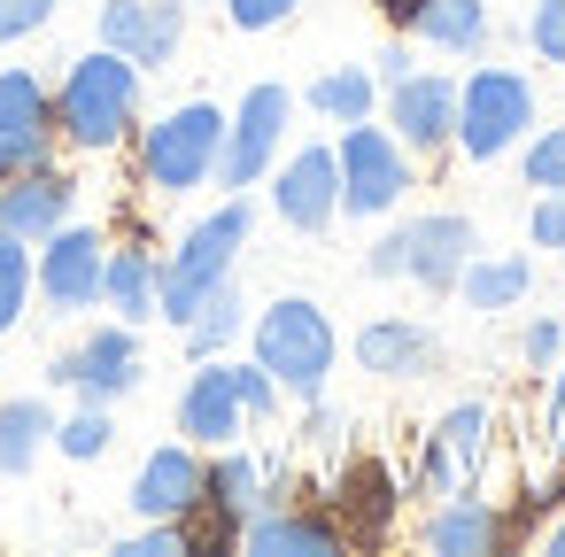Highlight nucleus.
Masks as SVG:
<instances>
[{"label": "nucleus", "mask_w": 565, "mask_h": 557, "mask_svg": "<svg viewBox=\"0 0 565 557\" xmlns=\"http://www.w3.org/2000/svg\"><path fill=\"white\" fill-rule=\"evenodd\" d=\"M186 40V0H109L102 9V47H117L140 71H163Z\"/></svg>", "instance_id": "9d476101"}, {"label": "nucleus", "mask_w": 565, "mask_h": 557, "mask_svg": "<svg viewBox=\"0 0 565 557\" xmlns=\"http://www.w3.org/2000/svg\"><path fill=\"white\" fill-rule=\"evenodd\" d=\"M380 78H387V86H395V78H411V55H403V47H387V55H380Z\"/></svg>", "instance_id": "58836bf2"}, {"label": "nucleus", "mask_w": 565, "mask_h": 557, "mask_svg": "<svg viewBox=\"0 0 565 557\" xmlns=\"http://www.w3.org/2000/svg\"><path fill=\"white\" fill-rule=\"evenodd\" d=\"M241 240H248V202H225L217 217H202L186 240H179V256L156 271V318H171V325H186L225 279H233V256H241Z\"/></svg>", "instance_id": "f03ea898"}, {"label": "nucleus", "mask_w": 565, "mask_h": 557, "mask_svg": "<svg viewBox=\"0 0 565 557\" xmlns=\"http://www.w3.org/2000/svg\"><path fill=\"white\" fill-rule=\"evenodd\" d=\"M387 125H395L403 148H449V132H457V86L434 78V71L395 78L387 86Z\"/></svg>", "instance_id": "2eb2a0df"}, {"label": "nucleus", "mask_w": 565, "mask_h": 557, "mask_svg": "<svg viewBox=\"0 0 565 557\" xmlns=\"http://www.w3.org/2000/svg\"><path fill=\"white\" fill-rule=\"evenodd\" d=\"M434 356H441V341H434L426 325H411V318H372V325L356 333V364L380 372V379H426Z\"/></svg>", "instance_id": "6ab92c4d"}, {"label": "nucleus", "mask_w": 565, "mask_h": 557, "mask_svg": "<svg viewBox=\"0 0 565 557\" xmlns=\"http://www.w3.org/2000/svg\"><path fill=\"white\" fill-rule=\"evenodd\" d=\"M526 233H534V248H565V194H542L534 217H526Z\"/></svg>", "instance_id": "c9c22d12"}, {"label": "nucleus", "mask_w": 565, "mask_h": 557, "mask_svg": "<svg viewBox=\"0 0 565 557\" xmlns=\"http://www.w3.org/2000/svg\"><path fill=\"white\" fill-rule=\"evenodd\" d=\"M202 457L194 449H156L148 464H140V480H132V511L140 518H186L194 503H202Z\"/></svg>", "instance_id": "aec40b11"}, {"label": "nucleus", "mask_w": 565, "mask_h": 557, "mask_svg": "<svg viewBox=\"0 0 565 557\" xmlns=\"http://www.w3.org/2000/svg\"><path fill=\"white\" fill-rule=\"evenodd\" d=\"M472 264V217L457 210H434V217H411L395 225L380 248H372V279H418V287H457V271Z\"/></svg>", "instance_id": "423d86ee"}, {"label": "nucleus", "mask_w": 565, "mask_h": 557, "mask_svg": "<svg viewBox=\"0 0 565 557\" xmlns=\"http://www.w3.org/2000/svg\"><path fill=\"white\" fill-rule=\"evenodd\" d=\"M9 171H17V163H9V140H0V179H9Z\"/></svg>", "instance_id": "a19ab883"}, {"label": "nucleus", "mask_w": 565, "mask_h": 557, "mask_svg": "<svg viewBox=\"0 0 565 557\" xmlns=\"http://www.w3.org/2000/svg\"><path fill=\"white\" fill-rule=\"evenodd\" d=\"M24 302H32V256H24V240L0 233V333L24 318Z\"/></svg>", "instance_id": "c85d7f7f"}, {"label": "nucleus", "mask_w": 565, "mask_h": 557, "mask_svg": "<svg viewBox=\"0 0 565 557\" xmlns=\"http://www.w3.org/2000/svg\"><path fill=\"white\" fill-rule=\"evenodd\" d=\"M480 457H488V410L480 403H457L434 433H426V457H418V495H457V488H472V472H480Z\"/></svg>", "instance_id": "ddd939ff"}, {"label": "nucleus", "mask_w": 565, "mask_h": 557, "mask_svg": "<svg viewBox=\"0 0 565 557\" xmlns=\"http://www.w3.org/2000/svg\"><path fill=\"white\" fill-rule=\"evenodd\" d=\"M271 210L295 225V233H326L341 217V163L333 148H295L271 179Z\"/></svg>", "instance_id": "f8f14e48"}, {"label": "nucleus", "mask_w": 565, "mask_h": 557, "mask_svg": "<svg viewBox=\"0 0 565 557\" xmlns=\"http://www.w3.org/2000/svg\"><path fill=\"white\" fill-rule=\"evenodd\" d=\"M287 117H295V94H287V86H248L241 117H225L217 179H225L233 194H241V186H256V179L271 171V156H279V132H287Z\"/></svg>", "instance_id": "6e6552de"}, {"label": "nucleus", "mask_w": 565, "mask_h": 557, "mask_svg": "<svg viewBox=\"0 0 565 557\" xmlns=\"http://www.w3.org/2000/svg\"><path fill=\"white\" fill-rule=\"evenodd\" d=\"M47 17H55V0H0V47L24 40V32H40Z\"/></svg>", "instance_id": "f704fd0d"}, {"label": "nucleus", "mask_w": 565, "mask_h": 557, "mask_svg": "<svg viewBox=\"0 0 565 557\" xmlns=\"http://www.w3.org/2000/svg\"><path fill=\"white\" fill-rule=\"evenodd\" d=\"M526 186H534V194H565V125H550V132L526 148Z\"/></svg>", "instance_id": "7c9ffc66"}, {"label": "nucleus", "mask_w": 565, "mask_h": 557, "mask_svg": "<svg viewBox=\"0 0 565 557\" xmlns=\"http://www.w3.org/2000/svg\"><path fill=\"white\" fill-rule=\"evenodd\" d=\"M256 364H264L287 395L318 403V387H326V372H333V318H326L310 294H279V302L256 318Z\"/></svg>", "instance_id": "7ed1b4c3"}, {"label": "nucleus", "mask_w": 565, "mask_h": 557, "mask_svg": "<svg viewBox=\"0 0 565 557\" xmlns=\"http://www.w3.org/2000/svg\"><path fill=\"white\" fill-rule=\"evenodd\" d=\"M47 379H55V387H78L86 403L132 395V387H140V341H132V325H102L94 341H78L71 356H55Z\"/></svg>", "instance_id": "9b49d317"}, {"label": "nucleus", "mask_w": 565, "mask_h": 557, "mask_svg": "<svg viewBox=\"0 0 565 557\" xmlns=\"http://www.w3.org/2000/svg\"><path fill=\"white\" fill-rule=\"evenodd\" d=\"M387 511H395V480H387V464L356 457V464L341 472V495H333V526H341V542H372V534L387 526Z\"/></svg>", "instance_id": "4be33fe9"}, {"label": "nucleus", "mask_w": 565, "mask_h": 557, "mask_svg": "<svg viewBox=\"0 0 565 557\" xmlns=\"http://www.w3.org/2000/svg\"><path fill=\"white\" fill-rule=\"evenodd\" d=\"M550 441H557V457H565V372H557V387H550Z\"/></svg>", "instance_id": "4c0bfd02"}, {"label": "nucleus", "mask_w": 565, "mask_h": 557, "mask_svg": "<svg viewBox=\"0 0 565 557\" xmlns=\"http://www.w3.org/2000/svg\"><path fill=\"white\" fill-rule=\"evenodd\" d=\"M233 379H241V410H248V418H271V410H279V379H271L264 364H233Z\"/></svg>", "instance_id": "473e14b6"}, {"label": "nucleus", "mask_w": 565, "mask_h": 557, "mask_svg": "<svg viewBox=\"0 0 565 557\" xmlns=\"http://www.w3.org/2000/svg\"><path fill=\"white\" fill-rule=\"evenodd\" d=\"M71 179L63 171H47V163H32V171H9L0 179V233L9 240H47L55 225H71Z\"/></svg>", "instance_id": "4468645a"}, {"label": "nucleus", "mask_w": 565, "mask_h": 557, "mask_svg": "<svg viewBox=\"0 0 565 557\" xmlns=\"http://www.w3.org/2000/svg\"><path fill=\"white\" fill-rule=\"evenodd\" d=\"M241 426H248V410H241V379H233V364L194 372L186 395H179V433H194L202 449H225V441H241Z\"/></svg>", "instance_id": "f3484780"}, {"label": "nucleus", "mask_w": 565, "mask_h": 557, "mask_svg": "<svg viewBox=\"0 0 565 557\" xmlns=\"http://www.w3.org/2000/svg\"><path fill=\"white\" fill-rule=\"evenodd\" d=\"M557 341H565V333H557L550 318H534V325H526V364H534V372H550V364H557Z\"/></svg>", "instance_id": "e433bc0d"}, {"label": "nucleus", "mask_w": 565, "mask_h": 557, "mask_svg": "<svg viewBox=\"0 0 565 557\" xmlns=\"http://www.w3.org/2000/svg\"><path fill=\"white\" fill-rule=\"evenodd\" d=\"M233 333H241V294H233V279H225V287L186 318V349H194V356H217Z\"/></svg>", "instance_id": "cd10ccee"}, {"label": "nucleus", "mask_w": 565, "mask_h": 557, "mask_svg": "<svg viewBox=\"0 0 565 557\" xmlns=\"http://www.w3.org/2000/svg\"><path fill=\"white\" fill-rule=\"evenodd\" d=\"M102 302H109L125 325L156 318V256H148V248H109V264H102Z\"/></svg>", "instance_id": "5701e85b"}, {"label": "nucleus", "mask_w": 565, "mask_h": 557, "mask_svg": "<svg viewBox=\"0 0 565 557\" xmlns=\"http://www.w3.org/2000/svg\"><path fill=\"white\" fill-rule=\"evenodd\" d=\"M333 163H341V210H349V217H380V210H395V202L411 194L403 140L380 132V125H349V140H341Z\"/></svg>", "instance_id": "0eeeda50"}, {"label": "nucleus", "mask_w": 565, "mask_h": 557, "mask_svg": "<svg viewBox=\"0 0 565 557\" xmlns=\"http://www.w3.org/2000/svg\"><path fill=\"white\" fill-rule=\"evenodd\" d=\"M526 47H534L542 63H557V71H565V0H534V17H526Z\"/></svg>", "instance_id": "2f4dec72"}, {"label": "nucleus", "mask_w": 565, "mask_h": 557, "mask_svg": "<svg viewBox=\"0 0 565 557\" xmlns=\"http://www.w3.org/2000/svg\"><path fill=\"white\" fill-rule=\"evenodd\" d=\"M241 542L256 557H326V549H341V526H333V511H279V503H264L241 526Z\"/></svg>", "instance_id": "412c9836"}, {"label": "nucleus", "mask_w": 565, "mask_h": 557, "mask_svg": "<svg viewBox=\"0 0 565 557\" xmlns=\"http://www.w3.org/2000/svg\"><path fill=\"white\" fill-rule=\"evenodd\" d=\"M503 534H511L503 511L472 488L441 495V511L426 518V549H441V557H488V549H503Z\"/></svg>", "instance_id": "a211bd4d"}, {"label": "nucleus", "mask_w": 565, "mask_h": 557, "mask_svg": "<svg viewBox=\"0 0 565 557\" xmlns=\"http://www.w3.org/2000/svg\"><path fill=\"white\" fill-rule=\"evenodd\" d=\"M102 264H109V240L94 225H55L32 279H40V294L55 310H94L102 302Z\"/></svg>", "instance_id": "1a4fd4ad"}, {"label": "nucleus", "mask_w": 565, "mask_h": 557, "mask_svg": "<svg viewBox=\"0 0 565 557\" xmlns=\"http://www.w3.org/2000/svg\"><path fill=\"white\" fill-rule=\"evenodd\" d=\"M526 125H534V86L519 78V71H472L465 86H457V148L472 156V163H495L511 140H526Z\"/></svg>", "instance_id": "39448f33"}, {"label": "nucleus", "mask_w": 565, "mask_h": 557, "mask_svg": "<svg viewBox=\"0 0 565 557\" xmlns=\"http://www.w3.org/2000/svg\"><path fill=\"white\" fill-rule=\"evenodd\" d=\"M0 140H9V163L32 171L55 148V101L32 71H0Z\"/></svg>", "instance_id": "dca6fc26"}, {"label": "nucleus", "mask_w": 565, "mask_h": 557, "mask_svg": "<svg viewBox=\"0 0 565 557\" xmlns=\"http://www.w3.org/2000/svg\"><path fill=\"white\" fill-rule=\"evenodd\" d=\"M55 449H63V457H78V464H86V457H102V449H109V410H102V403H86L78 418H63V426H55Z\"/></svg>", "instance_id": "c756f323"}, {"label": "nucleus", "mask_w": 565, "mask_h": 557, "mask_svg": "<svg viewBox=\"0 0 565 557\" xmlns=\"http://www.w3.org/2000/svg\"><path fill=\"white\" fill-rule=\"evenodd\" d=\"M457 287H465L472 310H511V302H526L534 271H526V256H488V264H465Z\"/></svg>", "instance_id": "a878e982"}, {"label": "nucleus", "mask_w": 565, "mask_h": 557, "mask_svg": "<svg viewBox=\"0 0 565 557\" xmlns=\"http://www.w3.org/2000/svg\"><path fill=\"white\" fill-rule=\"evenodd\" d=\"M302 9V0H225V17L241 24V32H271V24H287Z\"/></svg>", "instance_id": "72a5a7b5"}, {"label": "nucleus", "mask_w": 565, "mask_h": 557, "mask_svg": "<svg viewBox=\"0 0 565 557\" xmlns=\"http://www.w3.org/2000/svg\"><path fill=\"white\" fill-rule=\"evenodd\" d=\"M403 32H418V40L449 47V55H472V47L488 40V9H480V0H426Z\"/></svg>", "instance_id": "393cba45"}, {"label": "nucleus", "mask_w": 565, "mask_h": 557, "mask_svg": "<svg viewBox=\"0 0 565 557\" xmlns=\"http://www.w3.org/2000/svg\"><path fill=\"white\" fill-rule=\"evenodd\" d=\"M55 441V410L40 395H17L0 403V472H32V457Z\"/></svg>", "instance_id": "b1692460"}, {"label": "nucleus", "mask_w": 565, "mask_h": 557, "mask_svg": "<svg viewBox=\"0 0 565 557\" xmlns=\"http://www.w3.org/2000/svg\"><path fill=\"white\" fill-rule=\"evenodd\" d=\"M542 549H550V557H565V518H557V526L542 534Z\"/></svg>", "instance_id": "ea45409f"}, {"label": "nucleus", "mask_w": 565, "mask_h": 557, "mask_svg": "<svg viewBox=\"0 0 565 557\" xmlns=\"http://www.w3.org/2000/svg\"><path fill=\"white\" fill-rule=\"evenodd\" d=\"M132 109H140V63H125L117 47H94L71 63L63 94H55V132L86 156L117 148L132 132Z\"/></svg>", "instance_id": "f257e3e1"}, {"label": "nucleus", "mask_w": 565, "mask_h": 557, "mask_svg": "<svg viewBox=\"0 0 565 557\" xmlns=\"http://www.w3.org/2000/svg\"><path fill=\"white\" fill-rule=\"evenodd\" d=\"M310 109L333 117V125H364L372 117V71H326L310 86Z\"/></svg>", "instance_id": "bb28decb"}, {"label": "nucleus", "mask_w": 565, "mask_h": 557, "mask_svg": "<svg viewBox=\"0 0 565 557\" xmlns=\"http://www.w3.org/2000/svg\"><path fill=\"white\" fill-rule=\"evenodd\" d=\"M217 148H225V109L217 101H186V109H171L140 140V179L156 194H194L202 179H217Z\"/></svg>", "instance_id": "20e7f679"}]
</instances>
